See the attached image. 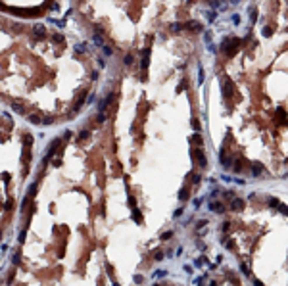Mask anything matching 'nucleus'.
I'll return each mask as SVG.
<instances>
[{
    "label": "nucleus",
    "mask_w": 288,
    "mask_h": 286,
    "mask_svg": "<svg viewBox=\"0 0 288 286\" xmlns=\"http://www.w3.org/2000/svg\"><path fill=\"white\" fill-rule=\"evenodd\" d=\"M29 123L39 125V123H41V117H39V115H29Z\"/></svg>",
    "instance_id": "nucleus-17"
},
{
    "label": "nucleus",
    "mask_w": 288,
    "mask_h": 286,
    "mask_svg": "<svg viewBox=\"0 0 288 286\" xmlns=\"http://www.w3.org/2000/svg\"><path fill=\"white\" fill-rule=\"evenodd\" d=\"M223 96L225 98H231V96H233V81H231L229 77L223 79Z\"/></svg>",
    "instance_id": "nucleus-2"
},
{
    "label": "nucleus",
    "mask_w": 288,
    "mask_h": 286,
    "mask_svg": "<svg viewBox=\"0 0 288 286\" xmlns=\"http://www.w3.org/2000/svg\"><path fill=\"white\" fill-rule=\"evenodd\" d=\"M52 38H54L56 42H64V37H62V35H54V37H52Z\"/></svg>",
    "instance_id": "nucleus-30"
},
{
    "label": "nucleus",
    "mask_w": 288,
    "mask_h": 286,
    "mask_svg": "<svg viewBox=\"0 0 288 286\" xmlns=\"http://www.w3.org/2000/svg\"><path fill=\"white\" fill-rule=\"evenodd\" d=\"M88 136H90V133H88V131H83V133L79 134V142H85Z\"/></svg>",
    "instance_id": "nucleus-15"
},
{
    "label": "nucleus",
    "mask_w": 288,
    "mask_h": 286,
    "mask_svg": "<svg viewBox=\"0 0 288 286\" xmlns=\"http://www.w3.org/2000/svg\"><path fill=\"white\" fill-rule=\"evenodd\" d=\"M60 144H62V140H60V138H54V140H52L50 146H48V156H46V157H52V156H54V154L58 152Z\"/></svg>",
    "instance_id": "nucleus-5"
},
{
    "label": "nucleus",
    "mask_w": 288,
    "mask_h": 286,
    "mask_svg": "<svg viewBox=\"0 0 288 286\" xmlns=\"http://www.w3.org/2000/svg\"><path fill=\"white\" fill-rule=\"evenodd\" d=\"M171 236H173V232H163V234H161V238H163V240H169Z\"/></svg>",
    "instance_id": "nucleus-29"
},
{
    "label": "nucleus",
    "mask_w": 288,
    "mask_h": 286,
    "mask_svg": "<svg viewBox=\"0 0 288 286\" xmlns=\"http://www.w3.org/2000/svg\"><path fill=\"white\" fill-rule=\"evenodd\" d=\"M210 209H211V211H215V213H223L225 211L223 203H217V202H211L210 203Z\"/></svg>",
    "instance_id": "nucleus-11"
},
{
    "label": "nucleus",
    "mask_w": 288,
    "mask_h": 286,
    "mask_svg": "<svg viewBox=\"0 0 288 286\" xmlns=\"http://www.w3.org/2000/svg\"><path fill=\"white\" fill-rule=\"evenodd\" d=\"M94 42L96 44H104V38H102V29L100 27H96V31H94Z\"/></svg>",
    "instance_id": "nucleus-10"
},
{
    "label": "nucleus",
    "mask_w": 288,
    "mask_h": 286,
    "mask_svg": "<svg viewBox=\"0 0 288 286\" xmlns=\"http://www.w3.org/2000/svg\"><path fill=\"white\" fill-rule=\"evenodd\" d=\"M192 129H194V131L200 129V121H198V119H192Z\"/></svg>",
    "instance_id": "nucleus-24"
},
{
    "label": "nucleus",
    "mask_w": 288,
    "mask_h": 286,
    "mask_svg": "<svg viewBox=\"0 0 288 286\" xmlns=\"http://www.w3.org/2000/svg\"><path fill=\"white\" fill-rule=\"evenodd\" d=\"M211 6H221V0H210Z\"/></svg>",
    "instance_id": "nucleus-36"
},
{
    "label": "nucleus",
    "mask_w": 288,
    "mask_h": 286,
    "mask_svg": "<svg viewBox=\"0 0 288 286\" xmlns=\"http://www.w3.org/2000/svg\"><path fill=\"white\" fill-rule=\"evenodd\" d=\"M179 198H181V200H186V198H188V192H186V188H183L181 192H179Z\"/></svg>",
    "instance_id": "nucleus-20"
},
{
    "label": "nucleus",
    "mask_w": 288,
    "mask_h": 286,
    "mask_svg": "<svg viewBox=\"0 0 288 286\" xmlns=\"http://www.w3.org/2000/svg\"><path fill=\"white\" fill-rule=\"evenodd\" d=\"M123 64L125 65H131V64H133V54H127V56H125V58H123Z\"/></svg>",
    "instance_id": "nucleus-18"
},
{
    "label": "nucleus",
    "mask_w": 288,
    "mask_h": 286,
    "mask_svg": "<svg viewBox=\"0 0 288 286\" xmlns=\"http://www.w3.org/2000/svg\"><path fill=\"white\" fill-rule=\"evenodd\" d=\"M29 159H31V146H23V162L29 163Z\"/></svg>",
    "instance_id": "nucleus-13"
},
{
    "label": "nucleus",
    "mask_w": 288,
    "mask_h": 286,
    "mask_svg": "<svg viewBox=\"0 0 288 286\" xmlns=\"http://www.w3.org/2000/svg\"><path fill=\"white\" fill-rule=\"evenodd\" d=\"M156 259H158V261H161V259H163V254H161V252H156V255H154Z\"/></svg>",
    "instance_id": "nucleus-33"
},
{
    "label": "nucleus",
    "mask_w": 288,
    "mask_h": 286,
    "mask_svg": "<svg viewBox=\"0 0 288 286\" xmlns=\"http://www.w3.org/2000/svg\"><path fill=\"white\" fill-rule=\"evenodd\" d=\"M183 29H188V31H194V33H200V31H202V23H198V21H186V23H183Z\"/></svg>",
    "instance_id": "nucleus-4"
},
{
    "label": "nucleus",
    "mask_w": 288,
    "mask_h": 286,
    "mask_svg": "<svg viewBox=\"0 0 288 286\" xmlns=\"http://www.w3.org/2000/svg\"><path fill=\"white\" fill-rule=\"evenodd\" d=\"M240 269H242L244 275H250V273H248V267H246V265H240Z\"/></svg>",
    "instance_id": "nucleus-37"
},
{
    "label": "nucleus",
    "mask_w": 288,
    "mask_h": 286,
    "mask_svg": "<svg viewBox=\"0 0 288 286\" xmlns=\"http://www.w3.org/2000/svg\"><path fill=\"white\" fill-rule=\"evenodd\" d=\"M231 208H233V211H242V209H244V200L234 198L233 203H231Z\"/></svg>",
    "instance_id": "nucleus-8"
},
{
    "label": "nucleus",
    "mask_w": 288,
    "mask_h": 286,
    "mask_svg": "<svg viewBox=\"0 0 288 286\" xmlns=\"http://www.w3.org/2000/svg\"><path fill=\"white\" fill-rule=\"evenodd\" d=\"M75 52H85V46H75Z\"/></svg>",
    "instance_id": "nucleus-38"
},
{
    "label": "nucleus",
    "mask_w": 288,
    "mask_h": 286,
    "mask_svg": "<svg viewBox=\"0 0 288 286\" xmlns=\"http://www.w3.org/2000/svg\"><path fill=\"white\" fill-rule=\"evenodd\" d=\"M269 206H271V208H275V206H279V200H277V198H271V200H269Z\"/></svg>",
    "instance_id": "nucleus-27"
},
{
    "label": "nucleus",
    "mask_w": 288,
    "mask_h": 286,
    "mask_svg": "<svg viewBox=\"0 0 288 286\" xmlns=\"http://www.w3.org/2000/svg\"><path fill=\"white\" fill-rule=\"evenodd\" d=\"M111 98H114V96H111V94H108V96H106L104 100L100 102V106H98V110H100V111H104L106 108H108V104H110V102H111Z\"/></svg>",
    "instance_id": "nucleus-12"
},
{
    "label": "nucleus",
    "mask_w": 288,
    "mask_h": 286,
    "mask_svg": "<svg viewBox=\"0 0 288 286\" xmlns=\"http://www.w3.org/2000/svg\"><path fill=\"white\" fill-rule=\"evenodd\" d=\"M250 17H252V21H256L257 19V10H250Z\"/></svg>",
    "instance_id": "nucleus-26"
},
{
    "label": "nucleus",
    "mask_w": 288,
    "mask_h": 286,
    "mask_svg": "<svg viewBox=\"0 0 288 286\" xmlns=\"http://www.w3.org/2000/svg\"><path fill=\"white\" fill-rule=\"evenodd\" d=\"M33 144V136L31 134H25V136H23V146H31Z\"/></svg>",
    "instance_id": "nucleus-14"
},
{
    "label": "nucleus",
    "mask_w": 288,
    "mask_h": 286,
    "mask_svg": "<svg viewBox=\"0 0 288 286\" xmlns=\"http://www.w3.org/2000/svg\"><path fill=\"white\" fill-rule=\"evenodd\" d=\"M261 171H263V169H261V167H259V165H256V167H254V175H259Z\"/></svg>",
    "instance_id": "nucleus-34"
},
{
    "label": "nucleus",
    "mask_w": 288,
    "mask_h": 286,
    "mask_svg": "<svg viewBox=\"0 0 288 286\" xmlns=\"http://www.w3.org/2000/svg\"><path fill=\"white\" fill-rule=\"evenodd\" d=\"M25 234H27V231H25V229H23V231H21V234H19V244H21L23 240H25Z\"/></svg>",
    "instance_id": "nucleus-28"
},
{
    "label": "nucleus",
    "mask_w": 288,
    "mask_h": 286,
    "mask_svg": "<svg viewBox=\"0 0 288 286\" xmlns=\"http://www.w3.org/2000/svg\"><path fill=\"white\" fill-rule=\"evenodd\" d=\"M275 117H277V123H280V125L286 123V111H284V108H279L277 113H275Z\"/></svg>",
    "instance_id": "nucleus-7"
},
{
    "label": "nucleus",
    "mask_w": 288,
    "mask_h": 286,
    "mask_svg": "<svg viewBox=\"0 0 288 286\" xmlns=\"http://www.w3.org/2000/svg\"><path fill=\"white\" fill-rule=\"evenodd\" d=\"M133 219H135L137 223H140V221H142V217H140V213H138V209H137V208H133Z\"/></svg>",
    "instance_id": "nucleus-16"
},
{
    "label": "nucleus",
    "mask_w": 288,
    "mask_h": 286,
    "mask_svg": "<svg viewBox=\"0 0 288 286\" xmlns=\"http://www.w3.org/2000/svg\"><path fill=\"white\" fill-rule=\"evenodd\" d=\"M263 35H265V37H271V35H273V29H263Z\"/></svg>",
    "instance_id": "nucleus-31"
},
{
    "label": "nucleus",
    "mask_w": 288,
    "mask_h": 286,
    "mask_svg": "<svg viewBox=\"0 0 288 286\" xmlns=\"http://www.w3.org/2000/svg\"><path fill=\"white\" fill-rule=\"evenodd\" d=\"M183 29V23H171V31H181Z\"/></svg>",
    "instance_id": "nucleus-21"
},
{
    "label": "nucleus",
    "mask_w": 288,
    "mask_h": 286,
    "mask_svg": "<svg viewBox=\"0 0 288 286\" xmlns=\"http://www.w3.org/2000/svg\"><path fill=\"white\" fill-rule=\"evenodd\" d=\"M33 35H35V38H44L46 37V29L42 27V25H37L35 31H33Z\"/></svg>",
    "instance_id": "nucleus-9"
},
{
    "label": "nucleus",
    "mask_w": 288,
    "mask_h": 286,
    "mask_svg": "<svg viewBox=\"0 0 288 286\" xmlns=\"http://www.w3.org/2000/svg\"><path fill=\"white\" fill-rule=\"evenodd\" d=\"M18 263H19V252H15L14 254V265H18Z\"/></svg>",
    "instance_id": "nucleus-32"
},
{
    "label": "nucleus",
    "mask_w": 288,
    "mask_h": 286,
    "mask_svg": "<svg viewBox=\"0 0 288 286\" xmlns=\"http://www.w3.org/2000/svg\"><path fill=\"white\" fill-rule=\"evenodd\" d=\"M14 111H18V113H23V106H21V104H14Z\"/></svg>",
    "instance_id": "nucleus-25"
},
{
    "label": "nucleus",
    "mask_w": 288,
    "mask_h": 286,
    "mask_svg": "<svg viewBox=\"0 0 288 286\" xmlns=\"http://www.w3.org/2000/svg\"><path fill=\"white\" fill-rule=\"evenodd\" d=\"M148 64H150V46H146L144 50H142V60H140V67L142 71L148 69Z\"/></svg>",
    "instance_id": "nucleus-3"
},
{
    "label": "nucleus",
    "mask_w": 288,
    "mask_h": 286,
    "mask_svg": "<svg viewBox=\"0 0 288 286\" xmlns=\"http://www.w3.org/2000/svg\"><path fill=\"white\" fill-rule=\"evenodd\" d=\"M35 192H37V185H31V188H29V192H27V198H31Z\"/></svg>",
    "instance_id": "nucleus-22"
},
{
    "label": "nucleus",
    "mask_w": 288,
    "mask_h": 286,
    "mask_svg": "<svg viewBox=\"0 0 288 286\" xmlns=\"http://www.w3.org/2000/svg\"><path fill=\"white\" fill-rule=\"evenodd\" d=\"M240 44H242L240 38H225V41L221 42V52H225V54L231 58V56H234V52L240 48Z\"/></svg>",
    "instance_id": "nucleus-1"
},
{
    "label": "nucleus",
    "mask_w": 288,
    "mask_h": 286,
    "mask_svg": "<svg viewBox=\"0 0 288 286\" xmlns=\"http://www.w3.org/2000/svg\"><path fill=\"white\" fill-rule=\"evenodd\" d=\"M233 167H234V171H240V169H242V162H240V159H236Z\"/></svg>",
    "instance_id": "nucleus-23"
},
{
    "label": "nucleus",
    "mask_w": 288,
    "mask_h": 286,
    "mask_svg": "<svg viewBox=\"0 0 288 286\" xmlns=\"http://www.w3.org/2000/svg\"><path fill=\"white\" fill-rule=\"evenodd\" d=\"M192 142L194 144H204V140H202L200 134H194V136H192Z\"/></svg>",
    "instance_id": "nucleus-19"
},
{
    "label": "nucleus",
    "mask_w": 288,
    "mask_h": 286,
    "mask_svg": "<svg viewBox=\"0 0 288 286\" xmlns=\"http://www.w3.org/2000/svg\"><path fill=\"white\" fill-rule=\"evenodd\" d=\"M192 157H196L198 163H200L202 167L207 165V159H206V156H204V152H202V150H194V152H192Z\"/></svg>",
    "instance_id": "nucleus-6"
},
{
    "label": "nucleus",
    "mask_w": 288,
    "mask_h": 286,
    "mask_svg": "<svg viewBox=\"0 0 288 286\" xmlns=\"http://www.w3.org/2000/svg\"><path fill=\"white\" fill-rule=\"evenodd\" d=\"M192 179H194V185H200V175H192Z\"/></svg>",
    "instance_id": "nucleus-35"
}]
</instances>
